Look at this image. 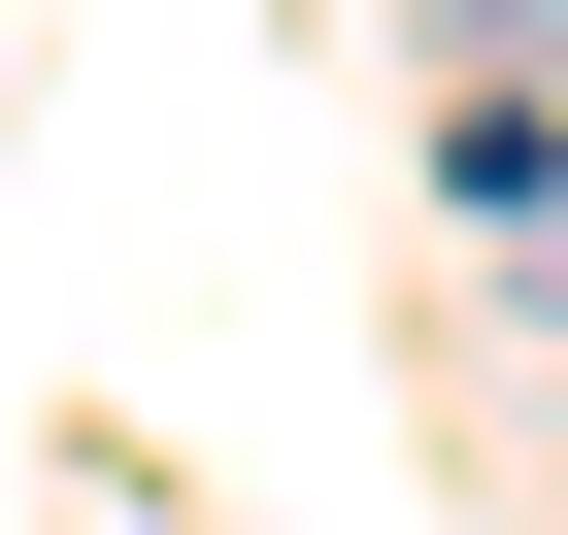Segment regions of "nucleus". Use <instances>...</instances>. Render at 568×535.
Returning <instances> with one entry per match:
<instances>
[{
  "instance_id": "obj_1",
  "label": "nucleus",
  "mask_w": 568,
  "mask_h": 535,
  "mask_svg": "<svg viewBox=\"0 0 568 535\" xmlns=\"http://www.w3.org/2000/svg\"><path fill=\"white\" fill-rule=\"evenodd\" d=\"M435 34H468V68H501V101H568V0H435Z\"/></svg>"
}]
</instances>
